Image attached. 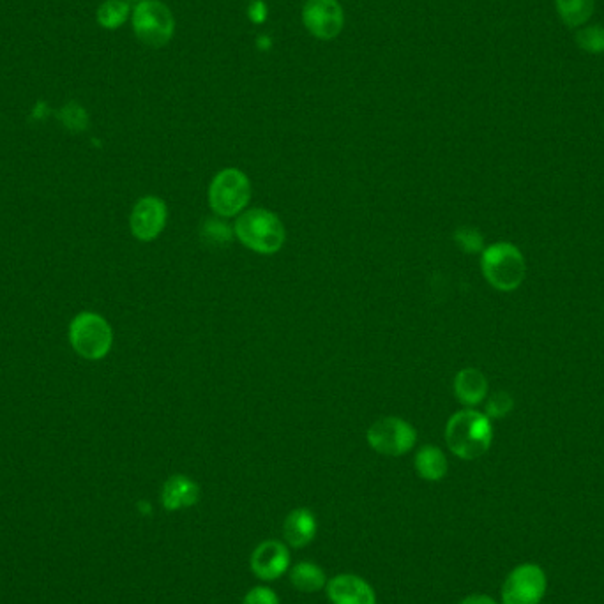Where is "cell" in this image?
I'll return each mask as SVG.
<instances>
[{
  "mask_svg": "<svg viewBox=\"0 0 604 604\" xmlns=\"http://www.w3.org/2000/svg\"><path fill=\"white\" fill-rule=\"evenodd\" d=\"M493 428L491 419L477 410H461L454 414L446 428L449 449L461 460H476L491 446Z\"/></svg>",
  "mask_w": 604,
  "mask_h": 604,
  "instance_id": "1",
  "label": "cell"
},
{
  "mask_svg": "<svg viewBox=\"0 0 604 604\" xmlns=\"http://www.w3.org/2000/svg\"><path fill=\"white\" fill-rule=\"evenodd\" d=\"M234 232L244 246L262 255H272L280 251L287 239L280 218L265 209L242 212L235 221Z\"/></svg>",
  "mask_w": 604,
  "mask_h": 604,
  "instance_id": "2",
  "label": "cell"
},
{
  "mask_svg": "<svg viewBox=\"0 0 604 604\" xmlns=\"http://www.w3.org/2000/svg\"><path fill=\"white\" fill-rule=\"evenodd\" d=\"M481 269L491 287L513 292L525 280V260L511 242H497L483 250Z\"/></svg>",
  "mask_w": 604,
  "mask_h": 604,
  "instance_id": "3",
  "label": "cell"
},
{
  "mask_svg": "<svg viewBox=\"0 0 604 604\" xmlns=\"http://www.w3.org/2000/svg\"><path fill=\"white\" fill-rule=\"evenodd\" d=\"M131 23L142 45L161 48L174 38V15L161 0H140L131 13Z\"/></svg>",
  "mask_w": 604,
  "mask_h": 604,
  "instance_id": "4",
  "label": "cell"
},
{
  "mask_svg": "<svg viewBox=\"0 0 604 604\" xmlns=\"http://www.w3.org/2000/svg\"><path fill=\"white\" fill-rule=\"evenodd\" d=\"M251 198L250 179L237 168L221 170L212 179L209 202L212 211L221 218H232L242 214Z\"/></svg>",
  "mask_w": 604,
  "mask_h": 604,
  "instance_id": "5",
  "label": "cell"
},
{
  "mask_svg": "<svg viewBox=\"0 0 604 604\" xmlns=\"http://www.w3.org/2000/svg\"><path fill=\"white\" fill-rule=\"evenodd\" d=\"M69 340L78 354L85 359H103L112 347V329L96 313H82L71 322Z\"/></svg>",
  "mask_w": 604,
  "mask_h": 604,
  "instance_id": "6",
  "label": "cell"
},
{
  "mask_svg": "<svg viewBox=\"0 0 604 604\" xmlns=\"http://www.w3.org/2000/svg\"><path fill=\"white\" fill-rule=\"evenodd\" d=\"M416 440L417 433L412 424L400 417H382L368 430V444L384 456L407 454Z\"/></svg>",
  "mask_w": 604,
  "mask_h": 604,
  "instance_id": "7",
  "label": "cell"
},
{
  "mask_svg": "<svg viewBox=\"0 0 604 604\" xmlns=\"http://www.w3.org/2000/svg\"><path fill=\"white\" fill-rule=\"evenodd\" d=\"M546 592V574L536 564H523L507 576L502 604H539Z\"/></svg>",
  "mask_w": 604,
  "mask_h": 604,
  "instance_id": "8",
  "label": "cell"
},
{
  "mask_svg": "<svg viewBox=\"0 0 604 604\" xmlns=\"http://www.w3.org/2000/svg\"><path fill=\"white\" fill-rule=\"evenodd\" d=\"M302 23L311 36L331 41L343 31L345 13L338 0H306L302 8Z\"/></svg>",
  "mask_w": 604,
  "mask_h": 604,
  "instance_id": "9",
  "label": "cell"
},
{
  "mask_svg": "<svg viewBox=\"0 0 604 604\" xmlns=\"http://www.w3.org/2000/svg\"><path fill=\"white\" fill-rule=\"evenodd\" d=\"M167 223V205L156 197H145L131 214V230L140 241L156 239Z\"/></svg>",
  "mask_w": 604,
  "mask_h": 604,
  "instance_id": "10",
  "label": "cell"
},
{
  "mask_svg": "<svg viewBox=\"0 0 604 604\" xmlns=\"http://www.w3.org/2000/svg\"><path fill=\"white\" fill-rule=\"evenodd\" d=\"M290 552L280 541H265L251 555V571L264 582H274L287 573Z\"/></svg>",
  "mask_w": 604,
  "mask_h": 604,
  "instance_id": "11",
  "label": "cell"
},
{
  "mask_svg": "<svg viewBox=\"0 0 604 604\" xmlns=\"http://www.w3.org/2000/svg\"><path fill=\"white\" fill-rule=\"evenodd\" d=\"M327 597L333 604H377L375 590L355 574H338L325 585Z\"/></svg>",
  "mask_w": 604,
  "mask_h": 604,
  "instance_id": "12",
  "label": "cell"
},
{
  "mask_svg": "<svg viewBox=\"0 0 604 604\" xmlns=\"http://www.w3.org/2000/svg\"><path fill=\"white\" fill-rule=\"evenodd\" d=\"M200 499L198 484L186 476H172L161 491V504L167 511H181L197 504Z\"/></svg>",
  "mask_w": 604,
  "mask_h": 604,
  "instance_id": "13",
  "label": "cell"
},
{
  "mask_svg": "<svg viewBox=\"0 0 604 604\" xmlns=\"http://www.w3.org/2000/svg\"><path fill=\"white\" fill-rule=\"evenodd\" d=\"M317 534V520L308 509H295L283 523V536L292 548H302Z\"/></svg>",
  "mask_w": 604,
  "mask_h": 604,
  "instance_id": "14",
  "label": "cell"
},
{
  "mask_svg": "<svg viewBox=\"0 0 604 604\" xmlns=\"http://www.w3.org/2000/svg\"><path fill=\"white\" fill-rule=\"evenodd\" d=\"M454 393L463 405L476 407L488 394V380L476 368H465L454 378Z\"/></svg>",
  "mask_w": 604,
  "mask_h": 604,
  "instance_id": "15",
  "label": "cell"
},
{
  "mask_svg": "<svg viewBox=\"0 0 604 604\" xmlns=\"http://www.w3.org/2000/svg\"><path fill=\"white\" fill-rule=\"evenodd\" d=\"M416 469L426 481H440L447 474V460L438 447L424 446L416 456Z\"/></svg>",
  "mask_w": 604,
  "mask_h": 604,
  "instance_id": "16",
  "label": "cell"
},
{
  "mask_svg": "<svg viewBox=\"0 0 604 604\" xmlns=\"http://www.w3.org/2000/svg\"><path fill=\"white\" fill-rule=\"evenodd\" d=\"M290 582L294 585L295 589L306 592V594H313L318 590L324 589L327 585L325 580V574L320 567L315 566L313 562H301L290 571Z\"/></svg>",
  "mask_w": 604,
  "mask_h": 604,
  "instance_id": "17",
  "label": "cell"
},
{
  "mask_svg": "<svg viewBox=\"0 0 604 604\" xmlns=\"http://www.w3.org/2000/svg\"><path fill=\"white\" fill-rule=\"evenodd\" d=\"M560 20L567 27H582L594 13V0H555Z\"/></svg>",
  "mask_w": 604,
  "mask_h": 604,
  "instance_id": "18",
  "label": "cell"
},
{
  "mask_svg": "<svg viewBox=\"0 0 604 604\" xmlns=\"http://www.w3.org/2000/svg\"><path fill=\"white\" fill-rule=\"evenodd\" d=\"M131 6L126 0H105L98 8V23L106 31H117L128 22Z\"/></svg>",
  "mask_w": 604,
  "mask_h": 604,
  "instance_id": "19",
  "label": "cell"
},
{
  "mask_svg": "<svg viewBox=\"0 0 604 604\" xmlns=\"http://www.w3.org/2000/svg\"><path fill=\"white\" fill-rule=\"evenodd\" d=\"M234 230L219 219H207L202 227V241L211 248H225L232 242Z\"/></svg>",
  "mask_w": 604,
  "mask_h": 604,
  "instance_id": "20",
  "label": "cell"
},
{
  "mask_svg": "<svg viewBox=\"0 0 604 604\" xmlns=\"http://www.w3.org/2000/svg\"><path fill=\"white\" fill-rule=\"evenodd\" d=\"M576 45L580 46L585 52L599 53L604 52V29L601 25H592V27H585L580 29L576 34Z\"/></svg>",
  "mask_w": 604,
  "mask_h": 604,
  "instance_id": "21",
  "label": "cell"
},
{
  "mask_svg": "<svg viewBox=\"0 0 604 604\" xmlns=\"http://www.w3.org/2000/svg\"><path fill=\"white\" fill-rule=\"evenodd\" d=\"M454 241L465 253H479L484 250L483 235L476 228L463 227L456 230Z\"/></svg>",
  "mask_w": 604,
  "mask_h": 604,
  "instance_id": "22",
  "label": "cell"
},
{
  "mask_svg": "<svg viewBox=\"0 0 604 604\" xmlns=\"http://www.w3.org/2000/svg\"><path fill=\"white\" fill-rule=\"evenodd\" d=\"M513 407V396L500 391V393L493 394L488 403H486V416L490 417V419H500V417H506L507 414H511Z\"/></svg>",
  "mask_w": 604,
  "mask_h": 604,
  "instance_id": "23",
  "label": "cell"
},
{
  "mask_svg": "<svg viewBox=\"0 0 604 604\" xmlns=\"http://www.w3.org/2000/svg\"><path fill=\"white\" fill-rule=\"evenodd\" d=\"M61 119L64 122V126L71 129V131H84L87 128V124H89V119H87L84 108L75 105V103H71V105L66 106L62 110Z\"/></svg>",
  "mask_w": 604,
  "mask_h": 604,
  "instance_id": "24",
  "label": "cell"
},
{
  "mask_svg": "<svg viewBox=\"0 0 604 604\" xmlns=\"http://www.w3.org/2000/svg\"><path fill=\"white\" fill-rule=\"evenodd\" d=\"M242 604H280V599L267 587H255L246 594Z\"/></svg>",
  "mask_w": 604,
  "mask_h": 604,
  "instance_id": "25",
  "label": "cell"
},
{
  "mask_svg": "<svg viewBox=\"0 0 604 604\" xmlns=\"http://www.w3.org/2000/svg\"><path fill=\"white\" fill-rule=\"evenodd\" d=\"M267 4L264 0H253L248 8V16L253 23H264L267 18Z\"/></svg>",
  "mask_w": 604,
  "mask_h": 604,
  "instance_id": "26",
  "label": "cell"
},
{
  "mask_svg": "<svg viewBox=\"0 0 604 604\" xmlns=\"http://www.w3.org/2000/svg\"><path fill=\"white\" fill-rule=\"evenodd\" d=\"M460 604H497L488 596H470L463 599Z\"/></svg>",
  "mask_w": 604,
  "mask_h": 604,
  "instance_id": "27",
  "label": "cell"
},
{
  "mask_svg": "<svg viewBox=\"0 0 604 604\" xmlns=\"http://www.w3.org/2000/svg\"><path fill=\"white\" fill-rule=\"evenodd\" d=\"M131 2H140V0H131Z\"/></svg>",
  "mask_w": 604,
  "mask_h": 604,
  "instance_id": "28",
  "label": "cell"
}]
</instances>
